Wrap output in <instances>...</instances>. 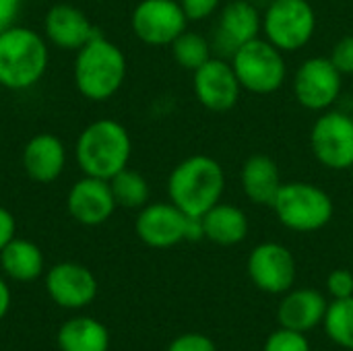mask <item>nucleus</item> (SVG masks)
Instances as JSON below:
<instances>
[{
    "label": "nucleus",
    "instance_id": "obj_25",
    "mask_svg": "<svg viewBox=\"0 0 353 351\" xmlns=\"http://www.w3.org/2000/svg\"><path fill=\"white\" fill-rule=\"evenodd\" d=\"M172 56L174 60L194 72L196 68H201L207 60L213 58V52H211V43L207 37H203L201 33H194V31H184L180 33L174 41H172Z\"/></svg>",
    "mask_w": 353,
    "mask_h": 351
},
{
    "label": "nucleus",
    "instance_id": "obj_30",
    "mask_svg": "<svg viewBox=\"0 0 353 351\" xmlns=\"http://www.w3.org/2000/svg\"><path fill=\"white\" fill-rule=\"evenodd\" d=\"M168 351H217L215 343L199 333H186L180 335L172 341V345L168 348Z\"/></svg>",
    "mask_w": 353,
    "mask_h": 351
},
{
    "label": "nucleus",
    "instance_id": "obj_5",
    "mask_svg": "<svg viewBox=\"0 0 353 351\" xmlns=\"http://www.w3.org/2000/svg\"><path fill=\"white\" fill-rule=\"evenodd\" d=\"M271 209L288 230L302 234L323 230L335 213L331 197L310 182H283Z\"/></svg>",
    "mask_w": 353,
    "mask_h": 351
},
{
    "label": "nucleus",
    "instance_id": "obj_33",
    "mask_svg": "<svg viewBox=\"0 0 353 351\" xmlns=\"http://www.w3.org/2000/svg\"><path fill=\"white\" fill-rule=\"evenodd\" d=\"M12 238H17V221H14V215L8 209L0 207V252H2V248Z\"/></svg>",
    "mask_w": 353,
    "mask_h": 351
},
{
    "label": "nucleus",
    "instance_id": "obj_3",
    "mask_svg": "<svg viewBox=\"0 0 353 351\" xmlns=\"http://www.w3.org/2000/svg\"><path fill=\"white\" fill-rule=\"evenodd\" d=\"M126 70L128 66L124 52L99 33L77 50L72 81L85 99L105 101L122 89Z\"/></svg>",
    "mask_w": 353,
    "mask_h": 351
},
{
    "label": "nucleus",
    "instance_id": "obj_27",
    "mask_svg": "<svg viewBox=\"0 0 353 351\" xmlns=\"http://www.w3.org/2000/svg\"><path fill=\"white\" fill-rule=\"evenodd\" d=\"M265 351H310V345L304 337V333L292 331V329H279L273 335H269Z\"/></svg>",
    "mask_w": 353,
    "mask_h": 351
},
{
    "label": "nucleus",
    "instance_id": "obj_9",
    "mask_svg": "<svg viewBox=\"0 0 353 351\" xmlns=\"http://www.w3.org/2000/svg\"><path fill=\"white\" fill-rule=\"evenodd\" d=\"M188 19L178 0H141L130 17L132 33L147 46H172Z\"/></svg>",
    "mask_w": 353,
    "mask_h": 351
},
{
    "label": "nucleus",
    "instance_id": "obj_4",
    "mask_svg": "<svg viewBox=\"0 0 353 351\" xmlns=\"http://www.w3.org/2000/svg\"><path fill=\"white\" fill-rule=\"evenodd\" d=\"M225 192V172L209 155H192L180 161L168 178L170 201L186 215L203 217L221 203Z\"/></svg>",
    "mask_w": 353,
    "mask_h": 351
},
{
    "label": "nucleus",
    "instance_id": "obj_28",
    "mask_svg": "<svg viewBox=\"0 0 353 351\" xmlns=\"http://www.w3.org/2000/svg\"><path fill=\"white\" fill-rule=\"evenodd\" d=\"M329 58L341 74H353V35L341 37L333 46Z\"/></svg>",
    "mask_w": 353,
    "mask_h": 351
},
{
    "label": "nucleus",
    "instance_id": "obj_13",
    "mask_svg": "<svg viewBox=\"0 0 353 351\" xmlns=\"http://www.w3.org/2000/svg\"><path fill=\"white\" fill-rule=\"evenodd\" d=\"M116 199L110 186V180L85 176L79 178L66 197V209L70 217L87 228L105 223L116 211Z\"/></svg>",
    "mask_w": 353,
    "mask_h": 351
},
{
    "label": "nucleus",
    "instance_id": "obj_12",
    "mask_svg": "<svg viewBox=\"0 0 353 351\" xmlns=\"http://www.w3.org/2000/svg\"><path fill=\"white\" fill-rule=\"evenodd\" d=\"M194 95L199 103L211 112L232 110L242 93V85L230 60L213 56L194 70Z\"/></svg>",
    "mask_w": 353,
    "mask_h": 351
},
{
    "label": "nucleus",
    "instance_id": "obj_1",
    "mask_svg": "<svg viewBox=\"0 0 353 351\" xmlns=\"http://www.w3.org/2000/svg\"><path fill=\"white\" fill-rule=\"evenodd\" d=\"M132 141L124 124L114 118H99L87 124L74 143V159L85 176L112 180L128 168Z\"/></svg>",
    "mask_w": 353,
    "mask_h": 351
},
{
    "label": "nucleus",
    "instance_id": "obj_16",
    "mask_svg": "<svg viewBox=\"0 0 353 351\" xmlns=\"http://www.w3.org/2000/svg\"><path fill=\"white\" fill-rule=\"evenodd\" d=\"M48 296L62 308H83L97 296L95 275L79 263H58L46 275Z\"/></svg>",
    "mask_w": 353,
    "mask_h": 351
},
{
    "label": "nucleus",
    "instance_id": "obj_23",
    "mask_svg": "<svg viewBox=\"0 0 353 351\" xmlns=\"http://www.w3.org/2000/svg\"><path fill=\"white\" fill-rule=\"evenodd\" d=\"M56 341L60 351H108L110 333L91 317H77L58 329Z\"/></svg>",
    "mask_w": 353,
    "mask_h": 351
},
{
    "label": "nucleus",
    "instance_id": "obj_26",
    "mask_svg": "<svg viewBox=\"0 0 353 351\" xmlns=\"http://www.w3.org/2000/svg\"><path fill=\"white\" fill-rule=\"evenodd\" d=\"M325 329L337 345L353 350V296L327 306Z\"/></svg>",
    "mask_w": 353,
    "mask_h": 351
},
{
    "label": "nucleus",
    "instance_id": "obj_20",
    "mask_svg": "<svg viewBox=\"0 0 353 351\" xmlns=\"http://www.w3.org/2000/svg\"><path fill=\"white\" fill-rule=\"evenodd\" d=\"M327 306V300L316 290H296L281 300L277 319L283 329L306 333L314 329L321 321H325Z\"/></svg>",
    "mask_w": 353,
    "mask_h": 351
},
{
    "label": "nucleus",
    "instance_id": "obj_21",
    "mask_svg": "<svg viewBox=\"0 0 353 351\" xmlns=\"http://www.w3.org/2000/svg\"><path fill=\"white\" fill-rule=\"evenodd\" d=\"M41 248L25 238H12L0 252V267L4 275L19 283L35 281L43 273Z\"/></svg>",
    "mask_w": 353,
    "mask_h": 351
},
{
    "label": "nucleus",
    "instance_id": "obj_6",
    "mask_svg": "<svg viewBox=\"0 0 353 351\" xmlns=\"http://www.w3.org/2000/svg\"><path fill=\"white\" fill-rule=\"evenodd\" d=\"M230 62L236 70L242 89L256 95H269L279 91L288 77L283 52L261 37L244 43Z\"/></svg>",
    "mask_w": 353,
    "mask_h": 351
},
{
    "label": "nucleus",
    "instance_id": "obj_2",
    "mask_svg": "<svg viewBox=\"0 0 353 351\" xmlns=\"http://www.w3.org/2000/svg\"><path fill=\"white\" fill-rule=\"evenodd\" d=\"M50 48L43 33L12 25L0 33V85L8 91H27L48 72Z\"/></svg>",
    "mask_w": 353,
    "mask_h": 351
},
{
    "label": "nucleus",
    "instance_id": "obj_29",
    "mask_svg": "<svg viewBox=\"0 0 353 351\" xmlns=\"http://www.w3.org/2000/svg\"><path fill=\"white\" fill-rule=\"evenodd\" d=\"M327 290L335 300L352 298L353 296V271L350 269H335L327 279Z\"/></svg>",
    "mask_w": 353,
    "mask_h": 351
},
{
    "label": "nucleus",
    "instance_id": "obj_10",
    "mask_svg": "<svg viewBox=\"0 0 353 351\" xmlns=\"http://www.w3.org/2000/svg\"><path fill=\"white\" fill-rule=\"evenodd\" d=\"M314 157L329 170H350L353 166V118L343 112L323 114L310 132Z\"/></svg>",
    "mask_w": 353,
    "mask_h": 351
},
{
    "label": "nucleus",
    "instance_id": "obj_22",
    "mask_svg": "<svg viewBox=\"0 0 353 351\" xmlns=\"http://www.w3.org/2000/svg\"><path fill=\"white\" fill-rule=\"evenodd\" d=\"M205 238L219 246L240 244L248 236V217L242 209L217 203L203 215Z\"/></svg>",
    "mask_w": 353,
    "mask_h": 351
},
{
    "label": "nucleus",
    "instance_id": "obj_18",
    "mask_svg": "<svg viewBox=\"0 0 353 351\" xmlns=\"http://www.w3.org/2000/svg\"><path fill=\"white\" fill-rule=\"evenodd\" d=\"M21 166L27 178L37 184L56 182L66 168V147L62 139L52 132L31 137L23 147Z\"/></svg>",
    "mask_w": 353,
    "mask_h": 351
},
{
    "label": "nucleus",
    "instance_id": "obj_24",
    "mask_svg": "<svg viewBox=\"0 0 353 351\" xmlns=\"http://www.w3.org/2000/svg\"><path fill=\"white\" fill-rule=\"evenodd\" d=\"M110 186H112L116 205L124 209H143L151 194L147 178L130 168H124L122 172H118L110 180Z\"/></svg>",
    "mask_w": 353,
    "mask_h": 351
},
{
    "label": "nucleus",
    "instance_id": "obj_34",
    "mask_svg": "<svg viewBox=\"0 0 353 351\" xmlns=\"http://www.w3.org/2000/svg\"><path fill=\"white\" fill-rule=\"evenodd\" d=\"M8 308H10V290H8L6 281L0 277V321L6 317Z\"/></svg>",
    "mask_w": 353,
    "mask_h": 351
},
{
    "label": "nucleus",
    "instance_id": "obj_36",
    "mask_svg": "<svg viewBox=\"0 0 353 351\" xmlns=\"http://www.w3.org/2000/svg\"><path fill=\"white\" fill-rule=\"evenodd\" d=\"M352 118H353V114H352Z\"/></svg>",
    "mask_w": 353,
    "mask_h": 351
},
{
    "label": "nucleus",
    "instance_id": "obj_35",
    "mask_svg": "<svg viewBox=\"0 0 353 351\" xmlns=\"http://www.w3.org/2000/svg\"><path fill=\"white\" fill-rule=\"evenodd\" d=\"M352 170H353V166H352Z\"/></svg>",
    "mask_w": 353,
    "mask_h": 351
},
{
    "label": "nucleus",
    "instance_id": "obj_11",
    "mask_svg": "<svg viewBox=\"0 0 353 351\" xmlns=\"http://www.w3.org/2000/svg\"><path fill=\"white\" fill-rule=\"evenodd\" d=\"M343 85V74L335 68L331 58H308L300 64L294 74L296 101L312 112L331 108Z\"/></svg>",
    "mask_w": 353,
    "mask_h": 351
},
{
    "label": "nucleus",
    "instance_id": "obj_32",
    "mask_svg": "<svg viewBox=\"0 0 353 351\" xmlns=\"http://www.w3.org/2000/svg\"><path fill=\"white\" fill-rule=\"evenodd\" d=\"M21 4H23V0H0V33L12 25H17Z\"/></svg>",
    "mask_w": 353,
    "mask_h": 351
},
{
    "label": "nucleus",
    "instance_id": "obj_14",
    "mask_svg": "<svg viewBox=\"0 0 353 351\" xmlns=\"http://www.w3.org/2000/svg\"><path fill=\"white\" fill-rule=\"evenodd\" d=\"M248 275L263 292L283 294L296 279L294 254L283 244L263 242L248 257Z\"/></svg>",
    "mask_w": 353,
    "mask_h": 351
},
{
    "label": "nucleus",
    "instance_id": "obj_17",
    "mask_svg": "<svg viewBox=\"0 0 353 351\" xmlns=\"http://www.w3.org/2000/svg\"><path fill=\"white\" fill-rule=\"evenodd\" d=\"M43 35L56 48L77 52L95 35H99V31L79 6L58 2L50 6L43 17Z\"/></svg>",
    "mask_w": 353,
    "mask_h": 351
},
{
    "label": "nucleus",
    "instance_id": "obj_31",
    "mask_svg": "<svg viewBox=\"0 0 353 351\" xmlns=\"http://www.w3.org/2000/svg\"><path fill=\"white\" fill-rule=\"evenodd\" d=\"M178 2L188 21H203L211 17L221 4V0H178Z\"/></svg>",
    "mask_w": 353,
    "mask_h": 351
},
{
    "label": "nucleus",
    "instance_id": "obj_15",
    "mask_svg": "<svg viewBox=\"0 0 353 351\" xmlns=\"http://www.w3.org/2000/svg\"><path fill=\"white\" fill-rule=\"evenodd\" d=\"M188 215L170 203H147L134 221L137 236L151 248H172L186 240Z\"/></svg>",
    "mask_w": 353,
    "mask_h": 351
},
{
    "label": "nucleus",
    "instance_id": "obj_8",
    "mask_svg": "<svg viewBox=\"0 0 353 351\" xmlns=\"http://www.w3.org/2000/svg\"><path fill=\"white\" fill-rule=\"evenodd\" d=\"M263 31V12L252 0H232L221 8L219 21L211 31V52L232 60L234 54Z\"/></svg>",
    "mask_w": 353,
    "mask_h": 351
},
{
    "label": "nucleus",
    "instance_id": "obj_19",
    "mask_svg": "<svg viewBox=\"0 0 353 351\" xmlns=\"http://www.w3.org/2000/svg\"><path fill=\"white\" fill-rule=\"evenodd\" d=\"M281 174L277 163L263 153L250 155L242 166V190L254 205L273 207L281 190Z\"/></svg>",
    "mask_w": 353,
    "mask_h": 351
},
{
    "label": "nucleus",
    "instance_id": "obj_7",
    "mask_svg": "<svg viewBox=\"0 0 353 351\" xmlns=\"http://www.w3.org/2000/svg\"><path fill=\"white\" fill-rule=\"evenodd\" d=\"M316 14L308 0H271L263 12V33L277 50L296 52L310 43Z\"/></svg>",
    "mask_w": 353,
    "mask_h": 351
}]
</instances>
